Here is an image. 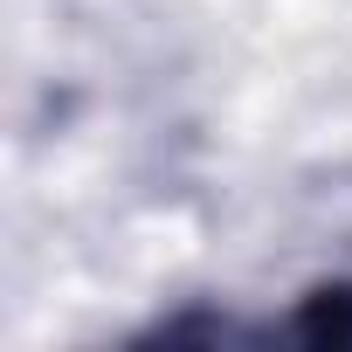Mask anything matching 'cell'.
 Listing matches in <instances>:
<instances>
[{
  "mask_svg": "<svg viewBox=\"0 0 352 352\" xmlns=\"http://www.w3.org/2000/svg\"><path fill=\"white\" fill-rule=\"evenodd\" d=\"M283 338L318 345V352H352V283H318V290H304V304L290 311Z\"/></svg>",
  "mask_w": 352,
  "mask_h": 352,
  "instance_id": "1",
  "label": "cell"
}]
</instances>
